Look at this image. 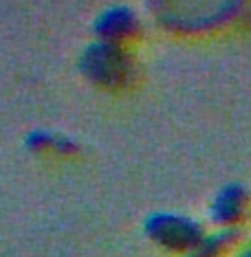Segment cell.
<instances>
[{
    "mask_svg": "<svg viewBox=\"0 0 251 257\" xmlns=\"http://www.w3.org/2000/svg\"><path fill=\"white\" fill-rule=\"evenodd\" d=\"M150 235L156 242L165 244V246H183L190 242V224L181 220H172V218H154L148 226Z\"/></svg>",
    "mask_w": 251,
    "mask_h": 257,
    "instance_id": "cell-1",
    "label": "cell"
}]
</instances>
